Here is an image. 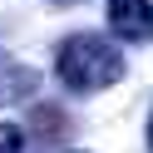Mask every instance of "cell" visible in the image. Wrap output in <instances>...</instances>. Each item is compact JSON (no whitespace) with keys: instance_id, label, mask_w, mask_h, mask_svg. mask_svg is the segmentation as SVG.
Returning a JSON list of instances; mask_svg holds the SVG:
<instances>
[{"instance_id":"obj_1","label":"cell","mask_w":153,"mask_h":153,"mask_svg":"<svg viewBox=\"0 0 153 153\" xmlns=\"http://www.w3.org/2000/svg\"><path fill=\"white\" fill-rule=\"evenodd\" d=\"M54 74H59V84L69 94H99V89H109V84L123 79V50L114 40H104V35L79 30V35H69L59 45Z\"/></svg>"},{"instance_id":"obj_2","label":"cell","mask_w":153,"mask_h":153,"mask_svg":"<svg viewBox=\"0 0 153 153\" xmlns=\"http://www.w3.org/2000/svg\"><path fill=\"white\" fill-rule=\"evenodd\" d=\"M109 30L128 45H148L153 40V0H109L104 5Z\"/></svg>"},{"instance_id":"obj_3","label":"cell","mask_w":153,"mask_h":153,"mask_svg":"<svg viewBox=\"0 0 153 153\" xmlns=\"http://www.w3.org/2000/svg\"><path fill=\"white\" fill-rule=\"evenodd\" d=\"M40 94V74L30 64L10 59V54H0V109H10V104H25Z\"/></svg>"},{"instance_id":"obj_4","label":"cell","mask_w":153,"mask_h":153,"mask_svg":"<svg viewBox=\"0 0 153 153\" xmlns=\"http://www.w3.org/2000/svg\"><path fill=\"white\" fill-rule=\"evenodd\" d=\"M64 128H69V119H64V109H54V104H40V109H35L30 114V133H35V138H59V133Z\"/></svg>"},{"instance_id":"obj_5","label":"cell","mask_w":153,"mask_h":153,"mask_svg":"<svg viewBox=\"0 0 153 153\" xmlns=\"http://www.w3.org/2000/svg\"><path fill=\"white\" fill-rule=\"evenodd\" d=\"M0 153H25V128L20 123H0Z\"/></svg>"},{"instance_id":"obj_6","label":"cell","mask_w":153,"mask_h":153,"mask_svg":"<svg viewBox=\"0 0 153 153\" xmlns=\"http://www.w3.org/2000/svg\"><path fill=\"white\" fill-rule=\"evenodd\" d=\"M148 153H153V114H148Z\"/></svg>"},{"instance_id":"obj_7","label":"cell","mask_w":153,"mask_h":153,"mask_svg":"<svg viewBox=\"0 0 153 153\" xmlns=\"http://www.w3.org/2000/svg\"><path fill=\"white\" fill-rule=\"evenodd\" d=\"M50 5H79V0H50Z\"/></svg>"}]
</instances>
